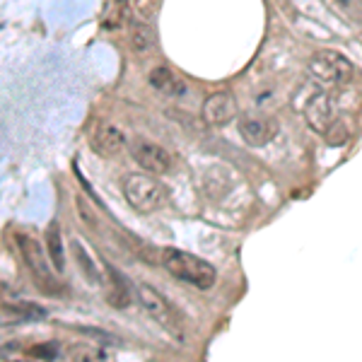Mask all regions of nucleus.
I'll list each match as a JSON object with an SVG mask.
<instances>
[{
  "label": "nucleus",
  "instance_id": "19",
  "mask_svg": "<svg viewBox=\"0 0 362 362\" xmlns=\"http://www.w3.org/2000/svg\"><path fill=\"white\" fill-rule=\"evenodd\" d=\"M27 355H32V358H37V360H44V362H51L58 358V348L54 343H44V346H32L27 350Z\"/></svg>",
  "mask_w": 362,
  "mask_h": 362
},
{
  "label": "nucleus",
  "instance_id": "11",
  "mask_svg": "<svg viewBox=\"0 0 362 362\" xmlns=\"http://www.w3.org/2000/svg\"><path fill=\"white\" fill-rule=\"evenodd\" d=\"M148 83L155 92H160L162 97H169V99H179L189 92V87H186L184 80H181L179 75L167 66H157V68L150 70Z\"/></svg>",
  "mask_w": 362,
  "mask_h": 362
},
{
  "label": "nucleus",
  "instance_id": "4",
  "mask_svg": "<svg viewBox=\"0 0 362 362\" xmlns=\"http://www.w3.org/2000/svg\"><path fill=\"white\" fill-rule=\"evenodd\" d=\"M124 194L128 206L138 213H155L165 206L167 191L160 181L155 179V174L140 172V174H128L124 179Z\"/></svg>",
  "mask_w": 362,
  "mask_h": 362
},
{
  "label": "nucleus",
  "instance_id": "6",
  "mask_svg": "<svg viewBox=\"0 0 362 362\" xmlns=\"http://www.w3.org/2000/svg\"><path fill=\"white\" fill-rule=\"evenodd\" d=\"M136 297H138L140 307H143V312L148 314L150 319L157 321L160 326H165L167 331H174V334H177L179 331L177 312H174L172 305H169L155 288H150V285H136Z\"/></svg>",
  "mask_w": 362,
  "mask_h": 362
},
{
  "label": "nucleus",
  "instance_id": "10",
  "mask_svg": "<svg viewBox=\"0 0 362 362\" xmlns=\"http://www.w3.org/2000/svg\"><path fill=\"white\" fill-rule=\"evenodd\" d=\"M278 133V126L271 116H242L239 121V136H242L251 148H264L271 143Z\"/></svg>",
  "mask_w": 362,
  "mask_h": 362
},
{
  "label": "nucleus",
  "instance_id": "21",
  "mask_svg": "<svg viewBox=\"0 0 362 362\" xmlns=\"http://www.w3.org/2000/svg\"><path fill=\"white\" fill-rule=\"evenodd\" d=\"M324 136H326V140H329L331 145H343V143H346V138H348V131H346V126H343V121H334Z\"/></svg>",
  "mask_w": 362,
  "mask_h": 362
},
{
  "label": "nucleus",
  "instance_id": "20",
  "mask_svg": "<svg viewBox=\"0 0 362 362\" xmlns=\"http://www.w3.org/2000/svg\"><path fill=\"white\" fill-rule=\"evenodd\" d=\"M133 13H136V20L150 22V17L155 15V0H133Z\"/></svg>",
  "mask_w": 362,
  "mask_h": 362
},
{
  "label": "nucleus",
  "instance_id": "9",
  "mask_svg": "<svg viewBox=\"0 0 362 362\" xmlns=\"http://www.w3.org/2000/svg\"><path fill=\"white\" fill-rule=\"evenodd\" d=\"M126 143H128L126 133L114 124H99L95 126V131H92V136H90V148L95 150L99 157H104V160L124 153Z\"/></svg>",
  "mask_w": 362,
  "mask_h": 362
},
{
  "label": "nucleus",
  "instance_id": "7",
  "mask_svg": "<svg viewBox=\"0 0 362 362\" xmlns=\"http://www.w3.org/2000/svg\"><path fill=\"white\" fill-rule=\"evenodd\" d=\"M131 157L133 162L148 174H167L172 169V155L162 145L153 140H133L131 143Z\"/></svg>",
  "mask_w": 362,
  "mask_h": 362
},
{
  "label": "nucleus",
  "instance_id": "8",
  "mask_svg": "<svg viewBox=\"0 0 362 362\" xmlns=\"http://www.w3.org/2000/svg\"><path fill=\"white\" fill-rule=\"evenodd\" d=\"M203 119L208 126H227L237 119V99L232 92L218 90L203 102Z\"/></svg>",
  "mask_w": 362,
  "mask_h": 362
},
{
  "label": "nucleus",
  "instance_id": "17",
  "mask_svg": "<svg viewBox=\"0 0 362 362\" xmlns=\"http://www.w3.org/2000/svg\"><path fill=\"white\" fill-rule=\"evenodd\" d=\"M73 254H75V261H78V266L83 268V273L87 278L92 280V283H99V273H97V266H95V261L87 256V251L83 249V244L78 242V239H73Z\"/></svg>",
  "mask_w": 362,
  "mask_h": 362
},
{
  "label": "nucleus",
  "instance_id": "5",
  "mask_svg": "<svg viewBox=\"0 0 362 362\" xmlns=\"http://www.w3.org/2000/svg\"><path fill=\"white\" fill-rule=\"evenodd\" d=\"M309 75H312L314 83L324 85V87H343L350 83L353 78V63L348 61L343 54L338 51H317L309 58Z\"/></svg>",
  "mask_w": 362,
  "mask_h": 362
},
{
  "label": "nucleus",
  "instance_id": "18",
  "mask_svg": "<svg viewBox=\"0 0 362 362\" xmlns=\"http://www.w3.org/2000/svg\"><path fill=\"white\" fill-rule=\"evenodd\" d=\"M70 362H112L109 360V353L92 346H75L73 353H70Z\"/></svg>",
  "mask_w": 362,
  "mask_h": 362
},
{
  "label": "nucleus",
  "instance_id": "15",
  "mask_svg": "<svg viewBox=\"0 0 362 362\" xmlns=\"http://www.w3.org/2000/svg\"><path fill=\"white\" fill-rule=\"evenodd\" d=\"M128 39H131V46L136 54H150L157 42L155 29L150 27V22H140V20H136L128 27Z\"/></svg>",
  "mask_w": 362,
  "mask_h": 362
},
{
  "label": "nucleus",
  "instance_id": "14",
  "mask_svg": "<svg viewBox=\"0 0 362 362\" xmlns=\"http://www.w3.org/2000/svg\"><path fill=\"white\" fill-rule=\"evenodd\" d=\"M133 0H112L102 20V27L114 32V29H124L126 25H133Z\"/></svg>",
  "mask_w": 362,
  "mask_h": 362
},
{
  "label": "nucleus",
  "instance_id": "2",
  "mask_svg": "<svg viewBox=\"0 0 362 362\" xmlns=\"http://www.w3.org/2000/svg\"><path fill=\"white\" fill-rule=\"evenodd\" d=\"M17 249H20L27 271L32 273L34 285L46 295H61L63 285L56 273L51 271L54 264H51L49 254L42 249V244H39L32 235H17Z\"/></svg>",
  "mask_w": 362,
  "mask_h": 362
},
{
  "label": "nucleus",
  "instance_id": "3",
  "mask_svg": "<svg viewBox=\"0 0 362 362\" xmlns=\"http://www.w3.org/2000/svg\"><path fill=\"white\" fill-rule=\"evenodd\" d=\"M295 107L297 112L307 119V124L317 133L324 136L326 131L334 124V99L329 92L324 90V85L319 83H307L300 92L295 95Z\"/></svg>",
  "mask_w": 362,
  "mask_h": 362
},
{
  "label": "nucleus",
  "instance_id": "16",
  "mask_svg": "<svg viewBox=\"0 0 362 362\" xmlns=\"http://www.w3.org/2000/svg\"><path fill=\"white\" fill-rule=\"evenodd\" d=\"M3 309L5 312H13L15 317H20V319H44L46 317V309L34 305V302H10V305L5 302Z\"/></svg>",
  "mask_w": 362,
  "mask_h": 362
},
{
  "label": "nucleus",
  "instance_id": "12",
  "mask_svg": "<svg viewBox=\"0 0 362 362\" xmlns=\"http://www.w3.org/2000/svg\"><path fill=\"white\" fill-rule=\"evenodd\" d=\"M102 288H104V300L116 309H124L131 305V290H128L126 278L119 271H114L112 266H107L102 278Z\"/></svg>",
  "mask_w": 362,
  "mask_h": 362
},
{
  "label": "nucleus",
  "instance_id": "13",
  "mask_svg": "<svg viewBox=\"0 0 362 362\" xmlns=\"http://www.w3.org/2000/svg\"><path fill=\"white\" fill-rule=\"evenodd\" d=\"M44 244H46V254H49L56 273H63L66 271V249H63V232H61V223H58V220H51L49 227H46Z\"/></svg>",
  "mask_w": 362,
  "mask_h": 362
},
{
  "label": "nucleus",
  "instance_id": "1",
  "mask_svg": "<svg viewBox=\"0 0 362 362\" xmlns=\"http://www.w3.org/2000/svg\"><path fill=\"white\" fill-rule=\"evenodd\" d=\"M162 266L172 278L181 280V283L191 285L198 290H208L218 280V271L203 261L201 256L189 254V251L181 249H165L162 251Z\"/></svg>",
  "mask_w": 362,
  "mask_h": 362
}]
</instances>
